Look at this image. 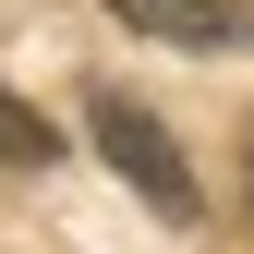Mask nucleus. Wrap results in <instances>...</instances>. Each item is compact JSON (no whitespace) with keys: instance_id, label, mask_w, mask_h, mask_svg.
Returning <instances> with one entry per match:
<instances>
[{"instance_id":"1","label":"nucleus","mask_w":254,"mask_h":254,"mask_svg":"<svg viewBox=\"0 0 254 254\" xmlns=\"http://www.w3.org/2000/svg\"><path fill=\"white\" fill-rule=\"evenodd\" d=\"M97 157H109L121 182H133V194H145L157 218H194V206H206V194H194V170H182V145L157 133V121H145L133 97H97Z\"/></svg>"},{"instance_id":"2","label":"nucleus","mask_w":254,"mask_h":254,"mask_svg":"<svg viewBox=\"0 0 254 254\" xmlns=\"http://www.w3.org/2000/svg\"><path fill=\"white\" fill-rule=\"evenodd\" d=\"M133 37H170V49H242L254 37V0H109Z\"/></svg>"},{"instance_id":"3","label":"nucleus","mask_w":254,"mask_h":254,"mask_svg":"<svg viewBox=\"0 0 254 254\" xmlns=\"http://www.w3.org/2000/svg\"><path fill=\"white\" fill-rule=\"evenodd\" d=\"M0 170H49V121L12 97V85H0Z\"/></svg>"},{"instance_id":"4","label":"nucleus","mask_w":254,"mask_h":254,"mask_svg":"<svg viewBox=\"0 0 254 254\" xmlns=\"http://www.w3.org/2000/svg\"><path fill=\"white\" fill-rule=\"evenodd\" d=\"M242 206H254V133H242Z\"/></svg>"}]
</instances>
